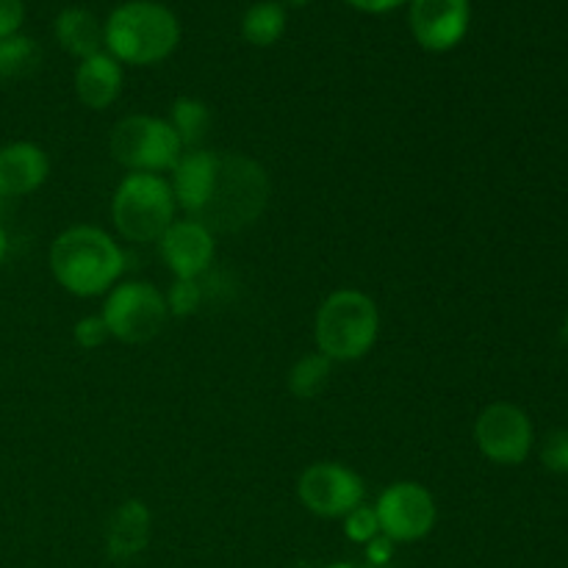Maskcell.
<instances>
[{"label":"cell","mask_w":568,"mask_h":568,"mask_svg":"<svg viewBox=\"0 0 568 568\" xmlns=\"http://www.w3.org/2000/svg\"><path fill=\"white\" fill-rule=\"evenodd\" d=\"M270 194V178L258 161L242 153H216L209 197L192 220L211 233L244 231L264 214Z\"/></svg>","instance_id":"obj_1"},{"label":"cell","mask_w":568,"mask_h":568,"mask_svg":"<svg viewBox=\"0 0 568 568\" xmlns=\"http://www.w3.org/2000/svg\"><path fill=\"white\" fill-rule=\"evenodd\" d=\"M50 270L75 297H98L114 288L125 270V255L120 244L105 231L92 225H78L61 233L50 247Z\"/></svg>","instance_id":"obj_2"},{"label":"cell","mask_w":568,"mask_h":568,"mask_svg":"<svg viewBox=\"0 0 568 568\" xmlns=\"http://www.w3.org/2000/svg\"><path fill=\"white\" fill-rule=\"evenodd\" d=\"M109 55L125 64H159L181 42V22L166 6L131 0L111 11L103 28Z\"/></svg>","instance_id":"obj_3"},{"label":"cell","mask_w":568,"mask_h":568,"mask_svg":"<svg viewBox=\"0 0 568 568\" xmlns=\"http://www.w3.org/2000/svg\"><path fill=\"white\" fill-rule=\"evenodd\" d=\"M381 336V311L369 294L338 288L316 314V353L331 361H358Z\"/></svg>","instance_id":"obj_4"},{"label":"cell","mask_w":568,"mask_h":568,"mask_svg":"<svg viewBox=\"0 0 568 568\" xmlns=\"http://www.w3.org/2000/svg\"><path fill=\"white\" fill-rule=\"evenodd\" d=\"M175 194L170 181L150 172H131L122 178L111 200V216L116 231L139 244L159 242L175 222Z\"/></svg>","instance_id":"obj_5"},{"label":"cell","mask_w":568,"mask_h":568,"mask_svg":"<svg viewBox=\"0 0 568 568\" xmlns=\"http://www.w3.org/2000/svg\"><path fill=\"white\" fill-rule=\"evenodd\" d=\"M111 155L131 172H159L172 170L183 155V142L175 128L166 120L148 114L125 116L114 125L109 139Z\"/></svg>","instance_id":"obj_6"},{"label":"cell","mask_w":568,"mask_h":568,"mask_svg":"<svg viewBox=\"0 0 568 568\" xmlns=\"http://www.w3.org/2000/svg\"><path fill=\"white\" fill-rule=\"evenodd\" d=\"M100 316L109 327V336L125 344H144L164 331L170 308H166V297L155 286L128 281L111 288Z\"/></svg>","instance_id":"obj_7"},{"label":"cell","mask_w":568,"mask_h":568,"mask_svg":"<svg viewBox=\"0 0 568 568\" xmlns=\"http://www.w3.org/2000/svg\"><path fill=\"white\" fill-rule=\"evenodd\" d=\"M364 480L336 460L311 464L297 480V497L305 508L322 519H344L364 505Z\"/></svg>","instance_id":"obj_8"},{"label":"cell","mask_w":568,"mask_h":568,"mask_svg":"<svg viewBox=\"0 0 568 568\" xmlns=\"http://www.w3.org/2000/svg\"><path fill=\"white\" fill-rule=\"evenodd\" d=\"M377 525H381V536L388 541L410 544L425 538L427 532L436 527L438 508L433 494L419 483H394L381 494L375 505Z\"/></svg>","instance_id":"obj_9"},{"label":"cell","mask_w":568,"mask_h":568,"mask_svg":"<svg viewBox=\"0 0 568 568\" xmlns=\"http://www.w3.org/2000/svg\"><path fill=\"white\" fill-rule=\"evenodd\" d=\"M475 442L488 460L499 466L525 464L532 449V425L521 408L510 403H494L477 416Z\"/></svg>","instance_id":"obj_10"},{"label":"cell","mask_w":568,"mask_h":568,"mask_svg":"<svg viewBox=\"0 0 568 568\" xmlns=\"http://www.w3.org/2000/svg\"><path fill=\"white\" fill-rule=\"evenodd\" d=\"M410 33L430 53H447L469 31V0H410Z\"/></svg>","instance_id":"obj_11"},{"label":"cell","mask_w":568,"mask_h":568,"mask_svg":"<svg viewBox=\"0 0 568 568\" xmlns=\"http://www.w3.org/2000/svg\"><path fill=\"white\" fill-rule=\"evenodd\" d=\"M161 255L178 281H200L211 270L216 253L214 233L197 220H178L159 239Z\"/></svg>","instance_id":"obj_12"},{"label":"cell","mask_w":568,"mask_h":568,"mask_svg":"<svg viewBox=\"0 0 568 568\" xmlns=\"http://www.w3.org/2000/svg\"><path fill=\"white\" fill-rule=\"evenodd\" d=\"M50 161L42 148L31 142H17L0 150V197L31 194L48 181Z\"/></svg>","instance_id":"obj_13"},{"label":"cell","mask_w":568,"mask_h":568,"mask_svg":"<svg viewBox=\"0 0 568 568\" xmlns=\"http://www.w3.org/2000/svg\"><path fill=\"white\" fill-rule=\"evenodd\" d=\"M150 508L139 499H128L120 508L114 510V516L109 519L105 527V547L114 560H131L139 552H144V547L150 544Z\"/></svg>","instance_id":"obj_14"},{"label":"cell","mask_w":568,"mask_h":568,"mask_svg":"<svg viewBox=\"0 0 568 568\" xmlns=\"http://www.w3.org/2000/svg\"><path fill=\"white\" fill-rule=\"evenodd\" d=\"M214 166H216V153L209 150L192 148L189 153H183L178 159V164L172 166V194H175V203L183 205L192 216H197V211L203 209L205 197H209L211 181H214Z\"/></svg>","instance_id":"obj_15"},{"label":"cell","mask_w":568,"mask_h":568,"mask_svg":"<svg viewBox=\"0 0 568 568\" xmlns=\"http://www.w3.org/2000/svg\"><path fill=\"white\" fill-rule=\"evenodd\" d=\"M122 89V67L114 55H89L75 70V94L87 109H109Z\"/></svg>","instance_id":"obj_16"},{"label":"cell","mask_w":568,"mask_h":568,"mask_svg":"<svg viewBox=\"0 0 568 568\" xmlns=\"http://www.w3.org/2000/svg\"><path fill=\"white\" fill-rule=\"evenodd\" d=\"M55 39L67 53L78 55V59H89V55L103 53L105 33L98 17L87 9H64L55 17Z\"/></svg>","instance_id":"obj_17"},{"label":"cell","mask_w":568,"mask_h":568,"mask_svg":"<svg viewBox=\"0 0 568 568\" xmlns=\"http://www.w3.org/2000/svg\"><path fill=\"white\" fill-rule=\"evenodd\" d=\"M286 31V9L277 0H261L247 9L242 20V33L255 48H270Z\"/></svg>","instance_id":"obj_18"},{"label":"cell","mask_w":568,"mask_h":568,"mask_svg":"<svg viewBox=\"0 0 568 568\" xmlns=\"http://www.w3.org/2000/svg\"><path fill=\"white\" fill-rule=\"evenodd\" d=\"M333 361L322 353H308L288 372V392L300 399H314L331 381Z\"/></svg>","instance_id":"obj_19"},{"label":"cell","mask_w":568,"mask_h":568,"mask_svg":"<svg viewBox=\"0 0 568 568\" xmlns=\"http://www.w3.org/2000/svg\"><path fill=\"white\" fill-rule=\"evenodd\" d=\"M170 125L175 128V133H178V139L183 142V148H186V144H192L194 148V144L205 136V131H209V125H211L209 105H205L203 100L178 98L175 103H172Z\"/></svg>","instance_id":"obj_20"},{"label":"cell","mask_w":568,"mask_h":568,"mask_svg":"<svg viewBox=\"0 0 568 568\" xmlns=\"http://www.w3.org/2000/svg\"><path fill=\"white\" fill-rule=\"evenodd\" d=\"M39 48L28 37H9L0 39V81L9 78H22L37 70Z\"/></svg>","instance_id":"obj_21"},{"label":"cell","mask_w":568,"mask_h":568,"mask_svg":"<svg viewBox=\"0 0 568 568\" xmlns=\"http://www.w3.org/2000/svg\"><path fill=\"white\" fill-rule=\"evenodd\" d=\"M203 303V286L197 281H175L166 297V308L172 316H192Z\"/></svg>","instance_id":"obj_22"},{"label":"cell","mask_w":568,"mask_h":568,"mask_svg":"<svg viewBox=\"0 0 568 568\" xmlns=\"http://www.w3.org/2000/svg\"><path fill=\"white\" fill-rule=\"evenodd\" d=\"M344 532H347V538H353V541L358 544L375 541V538L381 536V525H377L375 508L358 505L355 510H349V514L344 516Z\"/></svg>","instance_id":"obj_23"},{"label":"cell","mask_w":568,"mask_h":568,"mask_svg":"<svg viewBox=\"0 0 568 568\" xmlns=\"http://www.w3.org/2000/svg\"><path fill=\"white\" fill-rule=\"evenodd\" d=\"M541 460L555 475H568V430H555L544 438Z\"/></svg>","instance_id":"obj_24"},{"label":"cell","mask_w":568,"mask_h":568,"mask_svg":"<svg viewBox=\"0 0 568 568\" xmlns=\"http://www.w3.org/2000/svg\"><path fill=\"white\" fill-rule=\"evenodd\" d=\"M75 344L83 349H98L103 347L105 338H109V327H105L103 316H83V320L75 322Z\"/></svg>","instance_id":"obj_25"},{"label":"cell","mask_w":568,"mask_h":568,"mask_svg":"<svg viewBox=\"0 0 568 568\" xmlns=\"http://www.w3.org/2000/svg\"><path fill=\"white\" fill-rule=\"evenodd\" d=\"M26 20V6L22 0H0V39H9L20 31Z\"/></svg>","instance_id":"obj_26"},{"label":"cell","mask_w":568,"mask_h":568,"mask_svg":"<svg viewBox=\"0 0 568 568\" xmlns=\"http://www.w3.org/2000/svg\"><path fill=\"white\" fill-rule=\"evenodd\" d=\"M347 3L358 11L383 14V11H392V9H397V6H403L405 0H347Z\"/></svg>","instance_id":"obj_27"},{"label":"cell","mask_w":568,"mask_h":568,"mask_svg":"<svg viewBox=\"0 0 568 568\" xmlns=\"http://www.w3.org/2000/svg\"><path fill=\"white\" fill-rule=\"evenodd\" d=\"M392 544L386 536H377L375 541H369V560L372 564H386L388 552H392Z\"/></svg>","instance_id":"obj_28"},{"label":"cell","mask_w":568,"mask_h":568,"mask_svg":"<svg viewBox=\"0 0 568 568\" xmlns=\"http://www.w3.org/2000/svg\"><path fill=\"white\" fill-rule=\"evenodd\" d=\"M6 250H9V242H6V233L0 231V264H3L6 258Z\"/></svg>","instance_id":"obj_29"},{"label":"cell","mask_w":568,"mask_h":568,"mask_svg":"<svg viewBox=\"0 0 568 568\" xmlns=\"http://www.w3.org/2000/svg\"><path fill=\"white\" fill-rule=\"evenodd\" d=\"M294 6H303V3H311V0H292Z\"/></svg>","instance_id":"obj_30"},{"label":"cell","mask_w":568,"mask_h":568,"mask_svg":"<svg viewBox=\"0 0 568 568\" xmlns=\"http://www.w3.org/2000/svg\"><path fill=\"white\" fill-rule=\"evenodd\" d=\"M564 338L568 342V320H566V325H564Z\"/></svg>","instance_id":"obj_31"},{"label":"cell","mask_w":568,"mask_h":568,"mask_svg":"<svg viewBox=\"0 0 568 568\" xmlns=\"http://www.w3.org/2000/svg\"><path fill=\"white\" fill-rule=\"evenodd\" d=\"M327 568H349V566H344V564H336V566H327Z\"/></svg>","instance_id":"obj_32"},{"label":"cell","mask_w":568,"mask_h":568,"mask_svg":"<svg viewBox=\"0 0 568 568\" xmlns=\"http://www.w3.org/2000/svg\"><path fill=\"white\" fill-rule=\"evenodd\" d=\"M0 200H3V197H0Z\"/></svg>","instance_id":"obj_33"}]
</instances>
